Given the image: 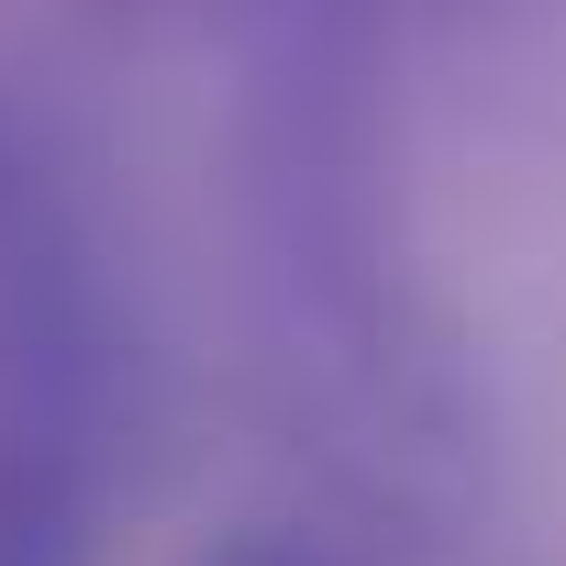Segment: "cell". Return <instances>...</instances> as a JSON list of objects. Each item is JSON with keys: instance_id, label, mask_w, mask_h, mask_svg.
<instances>
[{"instance_id": "cell-1", "label": "cell", "mask_w": 566, "mask_h": 566, "mask_svg": "<svg viewBox=\"0 0 566 566\" xmlns=\"http://www.w3.org/2000/svg\"><path fill=\"white\" fill-rule=\"evenodd\" d=\"M0 566H90V533H78V500L45 455H12L0 467Z\"/></svg>"}, {"instance_id": "cell-2", "label": "cell", "mask_w": 566, "mask_h": 566, "mask_svg": "<svg viewBox=\"0 0 566 566\" xmlns=\"http://www.w3.org/2000/svg\"><path fill=\"white\" fill-rule=\"evenodd\" d=\"M200 566H334L323 544H301V533H222Z\"/></svg>"}]
</instances>
